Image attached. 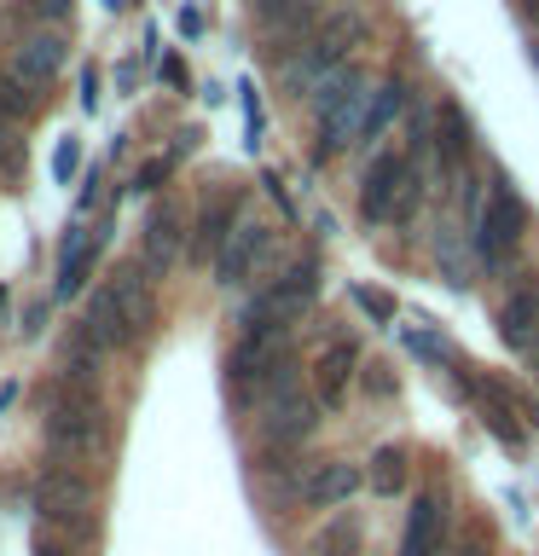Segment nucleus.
<instances>
[{
  "mask_svg": "<svg viewBox=\"0 0 539 556\" xmlns=\"http://www.w3.org/2000/svg\"><path fill=\"white\" fill-rule=\"evenodd\" d=\"M156 325V295H151V273L139 261H122V267L104 278V285L87 295L82 313V337L93 348H134L146 330Z\"/></svg>",
  "mask_w": 539,
  "mask_h": 556,
  "instance_id": "f257e3e1",
  "label": "nucleus"
},
{
  "mask_svg": "<svg viewBox=\"0 0 539 556\" xmlns=\"http://www.w3.org/2000/svg\"><path fill=\"white\" fill-rule=\"evenodd\" d=\"M226 389H233L238 406H267V400L296 389V354L290 337H273V330H250V337L233 342L226 354Z\"/></svg>",
  "mask_w": 539,
  "mask_h": 556,
  "instance_id": "f03ea898",
  "label": "nucleus"
},
{
  "mask_svg": "<svg viewBox=\"0 0 539 556\" xmlns=\"http://www.w3.org/2000/svg\"><path fill=\"white\" fill-rule=\"evenodd\" d=\"M313 134H319V163L325 156H342L348 146L360 139L365 128V104H372V81H365L360 64H342L337 76H325L319 87H313Z\"/></svg>",
  "mask_w": 539,
  "mask_h": 556,
  "instance_id": "7ed1b4c3",
  "label": "nucleus"
},
{
  "mask_svg": "<svg viewBox=\"0 0 539 556\" xmlns=\"http://www.w3.org/2000/svg\"><path fill=\"white\" fill-rule=\"evenodd\" d=\"M104 434H111V417H104L99 394L87 389H52L47 400V417H41V441L52 458L76 464V458H93L104 446Z\"/></svg>",
  "mask_w": 539,
  "mask_h": 556,
  "instance_id": "20e7f679",
  "label": "nucleus"
},
{
  "mask_svg": "<svg viewBox=\"0 0 539 556\" xmlns=\"http://www.w3.org/2000/svg\"><path fill=\"white\" fill-rule=\"evenodd\" d=\"M522 238H528V203L516 198V186L504 180V174H493V186H487V203L476 215V232H469V255L481 261L487 273L511 267Z\"/></svg>",
  "mask_w": 539,
  "mask_h": 556,
  "instance_id": "39448f33",
  "label": "nucleus"
},
{
  "mask_svg": "<svg viewBox=\"0 0 539 556\" xmlns=\"http://www.w3.org/2000/svg\"><path fill=\"white\" fill-rule=\"evenodd\" d=\"M313 295H319V261H296V267H285L267 290L255 295V302H243V313H238V337H250V330L290 337V325L313 307Z\"/></svg>",
  "mask_w": 539,
  "mask_h": 556,
  "instance_id": "423d86ee",
  "label": "nucleus"
},
{
  "mask_svg": "<svg viewBox=\"0 0 539 556\" xmlns=\"http://www.w3.org/2000/svg\"><path fill=\"white\" fill-rule=\"evenodd\" d=\"M354 35H360V17H348V12H337V17H325L313 35H302V47H290L285 52V87L296 99H313V87H319L325 76H337V70L348 64V47H354Z\"/></svg>",
  "mask_w": 539,
  "mask_h": 556,
  "instance_id": "0eeeda50",
  "label": "nucleus"
},
{
  "mask_svg": "<svg viewBox=\"0 0 539 556\" xmlns=\"http://www.w3.org/2000/svg\"><path fill=\"white\" fill-rule=\"evenodd\" d=\"M35 510H41V521H52V528L82 533L87 521H93V481L70 464H47L41 476H35Z\"/></svg>",
  "mask_w": 539,
  "mask_h": 556,
  "instance_id": "6e6552de",
  "label": "nucleus"
},
{
  "mask_svg": "<svg viewBox=\"0 0 539 556\" xmlns=\"http://www.w3.org/2000/svg\"><path fill=\"white\" fill-rule=\"evenodd\" d=\"M319 429V400H313L302 382H296L290 394H278L261 406L255 417V434H261V446H273V452H290V446H302L308 434Z\"/></svg>",
  "mask_w": 539,
  "mask_h": 556,
  "instance_id": "1a4fd4ad",
  "label": "nucleus"
},
{
  "mask_svg": "<svg viewBox=\"0 0 539 556\" xmlns=\"http://www.w3.org/2000/svg\"><path fill=\"white\" fill-rule=\"evenodd\" d=\"M412 174H417V163L406 151H383L377 163L365 168V180H360V215L372 226H389L400 198H406V186H412Z\"/></svg>",
  "mask_w": 539,
  "mask_h": 556,
  "instance_id": "9d476101",
  "label": "nucleus"
},
{
  "mask_svg": "<svg viewBox=\"0 0 539 556\" xmlns=\"http://www.w3.org/2000/svg\"><path fill=\"white\" fill-rule=\"evenodd\" d=\"M273 238H278V232H273L267 220H250V215H243L238 232L226 238V250L215 255V285H221V290H243L261 267H267Z\"/></svg>",
  "mask_w": 539,
  "mask_h": 556,
  "instance_id": "9b49d317",
  "label": "nucleus"
},
{
  "mask_svg": "<svg viewBox=\"0 0 539 556\" xmlns=\"http://www.w3.org/2000/svg\"><path fill=\"white\" fill-rule=\"evenodd\" d=\"M360 464H348V458H319V464H308L302 476H296V498L308 504V510H337V504H348L360 493Z\"/></svg>",
  "mask_w": 539,
  "mask_h": 556,
  "instance_id": "f8f14e48",
  "label": "nucleus"
},
{
  "mask_svg": "<svg viewBox=\"0 0 539 556\" xmlns=\"http://www.w3.org/2000/svg\"><path fill=\"white\" fill-rule=\"evenodd\" d=\"M186 250V220H180V208L174 203H156L146 226H139V267H146L151 278H163L174 273V261H180Z\"/></svg>",
  "mask_w": 539,
  "mask_h": 556,
  "instance_id": "ddd939ff",
  "label": "nucleus"
},
{
  "mask_svg": "<svg viewBox=\"0 0 539 556\" xmlns=\"http://www.w3.org/2000/svg\"><path fill=\"white\" fill-rule=\"evenodd\" d=\"M64 59H70V41H64V29H29L24 41L12 47V76L24 81V87H35V93H41V87L59 76L64 70Z\"/></svg>",
  "mask_w": 539,
  "mask_h": 556,
  "instance_id": "4468645a",
  "label": "nucleus"
},
{
  "mask_svg": "<svg viewBox=\"0 0 539 556\" xmlns=\"http://www.w3.org/2000/svg\"><path fill=\"white\" fill-rule=\"evenodd\" d=\"M435 163H441V174L452 186L476 163V128H469L464 104H452V99H441V111H435Z\"/></svg>",
  "mask_w": 539,
  "mask_h": 556,
  "instance_id": "2eb2a0df",
  "label": "nucleus"
},
{
  "mask_svg": "<svg viewBox=\"0 0 539 556\" xmlns=\"http://www.w3.org/2000/svg\"><path fill=\"white\" fill-rule=\"evenodd\" d=\"M238 220H243V198L238 191H215V198L198 208V220H191V255L215 267V255L226 250V238L238 232Z\"/></svg>",
  "mask_w": 539,
  "mask_h": 556,
  "instance_id": "dca6fc26",
  "label": "nucleus"
},
{
  "mask_svg": "<svg viewBox=\"0 0 539 556\" xmlns=\"http://www.w3.org/2000/svg\"><path fill=\"white\" fill-rule=\"evenodd\" d=\"M104 250V232H70L64 238V250H59V273H52V295L59 302H70V295H82L87 290V273H93V261Z\"/></svg>",
  "mask_w": 539,
  "mask_h": 556,
  "instance_id": "f3484780",
  "label": "nucleus"
},
{
  "mask_svg": "<svg viewBox=\"0 0 539 556\" xmlns=\"http://www.w3.org/2000/svg\"><path fill=\"white\" fill-rule=\"evenodd\" d=\"M534 330H539V278H528V285H516V290L499 302V337H504V348L528 354Z\"/></svg>",
  "mask_w": 539,
  "mask_h": 556,
  "instance_id": "a211bd4d",
  "label": "nucleus"
},
{
  "mask_svg": "<svg viewBox=\"0 0 539 556\" xmlns=\"http://www.w3.org/2000/svg\"><path fill=\"white\" fill-rule=\"evenodd\" d=\"M354 365H360V348H354V342H348V337L330 342L325 354L313 359V389H319L313 400H319V406H342V400H348V382H354Z\"/></svg>",
  "mask_w": 539,
  "mask_h": 556,
  "instance_id": "6ab92c4d",
  "label": "nucleus"
},
{
  "mask_svg": "<svg viewBox=\"0 0 539 556\" xmlns=\"http://www.w3.org/2000/svg\"><path fill=\"white\" fill-rule=\"evenodd\" d=\"M441 533H447V510L441 498L424 493L406 510V528H400V556H441Z\"/></svg>",
  "mask_w": 539,
  "mask_h": 556,
  "instance_id": "aec40b11",
  "label": "nucleus"
},
{
  "mask_svg": "<svg viewBox=\"0 0 539 556\" xmlns=\"http://www.w3.org/2000/svg\"><path fill=\"white\" fill-rule=\"evenodd\" d=\"M319 0H255V24L273 35H313Z\"/></svg>",
  "mask_w": 539,
  "mask_h": 556,
  "instance_id": "412c9836",
  "label": "nucleus"
},
{
  "mask_svg": "<svg viewBox=\"0 0 539 556\" xmlns=\"http://www.w3.org/2000/svg\"><path fill=\"white\" fill-rule=\"evenodd\" d=\"M406 104H412V87H406V76L377 81V87H372V104H365V128H360V139H377V134L389 128L394 116H406Z\"/></svg>",
  "mask_w": 539,
  "mask_h": 556,
  "instance_id": "4be33fe9",
  "label": "nucleus"
},
{
  "mask_svg": "<svg viewBox=\"0 0 539 556\" xmlns=\"http://www.w3.org/2000/svg\"><path fill=\"white\" fill-rule=\"evenodd\" d=\"M99 371H104V348L76 337V342L64 348V359H59V389H87V394H93L99 389Z\"/></svg>",
  "mask_w": 539,
  "mask_h": 556,
  "instance_id": "5701e85b",
  "label": "nucleus"
},
{
  "mask_svg": "<svg viewBox=\"0 0 539 556\" xmlns=\"http://www.w3.org/2000/svg\"><path fill=\"white\" fill-rule=\"evenodd\" d=\"M365 481H372L377 498H394L400 486H406V452H400V446H383L377 458H372V469H365Z\"/></svg>",
  "mask_w": 539,
  "mask_h": 556,
  "instance_id": "b1692460",
  "label": "nucleus"
},
{
  "mask_svg": "<svg viewBox=\"0 0 539 556\" xmlns=\"http://www.w3.org/2000/svg\"><path fill=\"white\" fill-rule=\"evenodd\" d=\"M35 104H41V93H35V87H24V81L7 70V76H0V122H29Z\"/></svg>",
  "mask_w": 539,
  "mask_h": 556,
  "instance_id": "393cba45",
  "label": "nucleus"
},
{
  "mask_svg": "<svg viewBox=\"0 0 539 556\" xmlns=\"http://www.w3.org/2000/svg\"><path fill=\"white\" fill-rule=\"evenodd\" d=\"M313 556H360V528L348 516H337L325 533H313V545H308Z\"/></svg>",
  "mask_w": 539,
  "mask_h": 556,
  "instance_id": "a878e982",
  "label": "nucleus"
},
{
  "mask_svg": "<svg viewBox=\"0 0 539 556\" xmlns=\"http://www.w3.org/2000/svg\"><path fill=\"white\" fill-rule=\"evenodd\" d=\"M354 307L365 313V319H377V325H394V302L383 290H372V285H354Z\"/></svg>",
  "mask_w": 539,
  "mask_h": 556,
  "instance_id": "bb28decb",
  "label": "nucleus"
},
{
  "mask_svg": "<svg viewBox=\"0 0 539 556\" xmlns=\"http://www.w3.org/2000/svg\"><path fill=\"white\" fill-rule=\"evenodd\" d=\"M70 12H76V0H29L35 29H59V24H70Z\"/></svg>",
  "mask_w": 539,
  "mask_h": 556,
  "instance_id": "cd10ccee",
  "label": "nucleus"
},
{
  "mask_svg": "<svg viewBox=\"0 0 539 556\" xmlns=\"http://www.w3.org/2000/svg\"><path fill=\"white\" fill-rule=\"evenodd\" d=\"M174 163H180V156H174V151H168V156H151V163H139L134 186H139V191H156V186H163L168 174H174Z\"/></svg>",
  "mask_w": 539,
  "mask_h": 556,
  "instance_id": "c85d7f7f",
  "label": "nucleus"
},
{
  "mask_svg": "<svg viewBox=\"0 0 539 556\" xmlns=\"http://www.w3.org/2000/svg\"><path fill=\"white\" fill-rule=\"evenodd\" d=\"M400 337H406V348H412L417 359H429V365H441V359H447V342H435L429 330H417V325H406V330H400Z\"/></svg>",
  "mask_w": 539,
  "mask_h": 556,
  "instance_id": "c756f323",
  "label": "nucleus"
},
{
  "mask_svg": "<svg viewBox=\"0 0 539 556\" xmlns=\"http://www.w3.org/2000/svg\"><path fill=\"white\" fill-rule=\"evenodd\" d=\"M76 168H82V146H76V139H64V146L52 151V180L70 186V180H76Z\"/></svg>",
  "mask_w": 539,
  "mask_h": 556,
  "instance_id": "7c9ffc66",
  "label": "nucleus"
},
{
  "mask_svg": "<svg viewBox=\"0 0 539 556\" xmlns=\"http://www.w3.org/2000/svg\"><path fill=\"white\" fill-rule=\"evenodd\" d=\"M243 134H250V146H261V99H255V81H243Z\"/></svg>",
  "mask_w": 539,
  "mask_h": 556,
  "instance_id": "2f4dec72",
  "label": "nucleus"
},
{
  "mask_svg": "<svg viewBox=\"0 0 539 556\" xmlns=\"http://www.w3.org/2000/svg\"><path fill=\"white\" fill-rule=\"evenodd\" d=\"M99 99H104V81H99V70H82V111H93Z\"/></svg>",
  "mask_w": 539,
  "mask_h": 556,
  "instance_id": "473e14b6",
  "label": "nucleus"
},
{
  "mask_svg": "<svg viewBox=\"0 0 539 556\" xmlns=\"http://www.w3.org/2000/svg\"><path fill=\"white\" fill-rule=\"evenodd\" d=\"M163 81H168V87H191V76H186L180 59H163Z\"/></svg>",
  "mask_w": 539,
  "mask_h": 556,
  "instance_id": "72a5a7b5",
  "label": "nucleus"
},
{
  "mask_svg": "<svg viewBox=\"0 0 539 556\" xmlns=\"http://www.w3.org/2000/svg\"><path fill=\"white\" fill-rule=\"evenodd\" d=\"M180 35H203V12L198 7H180Z\"/></svg>",
  "mask_w": 539,
  "mask_h": 556,
  "instance_id": "f704fd0d",
  "label": "nucleus"
},
{
  "mask_svg": "<svg viewBox=\"0 0 539 556\" xmlns=\"http://www.w3.org/2000/svg\"><path fill=\"white\" fill-rule=\"evenodd\" d=\"M522 359H528V371L539 377V330H534V342H528V354H522Z\"/></svg>",
  "mask_w": 539,
  "mask_h": 556,
  "instance_id": "c9c22d12",
  "label": "nucleus"
},
{
  "mask_svg": "<svg viewBox=\"0 0 539 556\" xmlns=\"http://www.w3.org/2000/svg\"><path fill=\"white\" fill-rule=\"evenodd\" d=\"M516 7H522V17H534V24H539V0H516Z\"/></svg>",
  "mask_w": 539,
  "mask_h": 556,
  "instance_id": "e433bc0d",
  "label": "nucleus"
},
{
  "mask_svg": "<svg viewBox=\"0 0 539 556\" xmlns=\"http://www.w3.org/2000/svg\"><path fill=\"white\" fill-rule=\"evenodd\" d=\"M459 556H487V545H476V539H469V545H459Z\"/></svg>",
  "mask_w": 539,
  "mask_h": 556,
  "instance_id": "4c0bfd02",
  "label": "nucleus"
},
{
  "mask_svg": "<svg viewBox=\"0 0 539 556\" xmlns=\"http://www.w3.org/2000/svg\"><path fill=\"white\" fill-rule=\"evenodd\" d=\"M12 146V134H7V122H0V151H7Z\"/></svg>",
  "mask_w": 539,
  "mask_h": 556,
  "instance_id": "58836bf2",
  "label": "nucleus"
}]
</instances>
